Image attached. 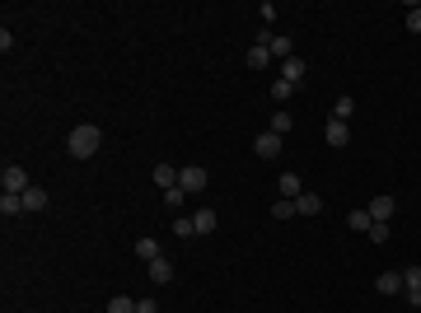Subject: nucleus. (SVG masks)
Segmentation results:
<instances>
[{
  "label": "nucleus",
  "mask_w": 421,
  "mask_h": 313,
  "mask_svg": "<svg viewBox=\"0 0 421 313\" xmlns=\"http://www.w3.org/2000/svg\"><path fill=\"white\" fill-rule=\"evenodd\" d=\"M99 145H104V127H94V122H84V127H71V136H66V150H71L75 159L99 155Z\"/></svg>",
  "instance_id": "f257e3e1"
},
{
  "label": "nucleus",
  "mask_w": 421,
  "mask_h": 313,
  "mask_svg": "<svg viewBox=\"0 0 421 313\" xmlns=\"http://www.w3.org/2000/svg\"><path fill=\"white\" fill-rule=\"evenodd\" d=\"M0 187H5V192H14V197H24L33 183H28V173L19 168V164H5V168H0Z\"/></svg>",
  "instance_id": "f03ea898"
},
{
  "label": "nucleus",
  "mask_w": 421,
  "mask_h": 313,
  "mask_svg": "<svg viewBox=\"0 0 421 313\" xmlns=\"http://www.w3.org/2000/svg\"><path fill=\"white\" fill-rule=\"evenodd\" d=\"M206 168H197V164H187V168H178V187H183L187 197H197V192H206Z\"/></svg>",
  "instance_id": "7ed1b4c3"
},
{
  "label": "nucleus",
  "mask_w": 421,
  "mask_h": 313,
  "mask_svg": "<svg viewBox=\"0 0 421 313\" xmlns=\"http://www.w3.org/2000/svg\"><path fill=\"white\" fill-rule=\"evenodd\" d=\"M323 136H328V145H333V150H346V145H351V127H346V122H337V117H328Z\"/></svg>",
  "instance_id": "20e7f679"
},
{
  "label": "nucleus",
  "mask_w": 421,
  "mask_h": 313,
  "mask_svg": "<svg viewBox=\"0 0 421 313\" xmlns=\"http://www.w3.org/2000/svg\"><path fill=\"white\" fill-rule=\"evenodd\" d=\"M402 299H407V304H421V266H407V271H402Z\"/></svg>",
  "instance_id": "39448f33"
},
{
  "label": "nucleus",
  "mask_w": 421,
  "mask_h": 313,
  "mask_svg": "<svg viewBox=\"0 0 421 313\" xmlns=\"http://www.w3.org/2000/svg\"><path fill=\"white\" fill-rule=\"evenodd\" d=\"M370 220H379V225H389V220H394V210H398V201L394 197H374V201H370Z\"/></svg>",
  "instance_id": "423d86ee"
},
{
  "label": "nucleus",
  "mask_w": 421,
  "mask_h": 313,
  "mask_svg": "<svg viewBox=\"0 0 421 313\" xmlns=\"http://www.w3.org/2000/svg\"><path fill=\"white\" fill-rule=\"evenodd\" d=\"M253 150H258V159H276L281 155V136H276V131H263V136L253 140Z\"/></svg>",
  "instance_id": "0eeeda50"
},
{
  "label": "nucleus",
  "mask_w": 421,
  "mask_h": 313,
  "mask_svg": "<svg viewBox=\"0 0 421 313\" xmlns=\"http://www.w3.org/2000/svg\"><path fill=\"white\" fill-rule=\"evenodd\" d=\"M145 276H150L155 286H169V281H173V262H169V258H155L150 266H145Z\"/></svg>",
  "instance_id": "6e6552de"
},
{
  "label": "nucleus",
  "mask_w": 421,
  "mask_h": 313,
  "mask_svg": "<svg viewBox=\"0 0 421 313\" xmlns=\"http://www.w3.org/2000/svg\"><path fill=\"white\" fill-rule=\"evenodd\" d=\"M215 225H220V215H215L210 206H202L197 215H192V229H197V234H215Z\"/></svg>",
  "instance_id": "1a4fd4ad"
},
{
  "label": "nucleus",
  "mask_w": 421,
  "mask_h": 313,
  "mask_svg": "<svg viewBox=\"0 0 421 313\" xmlns=\"http://www.w3.org/2000/svg\"><path fill=\"white\" fill-rule=\"evenodd\" d=\"M304 75H309V66H304L300 56H290V61H281V79H290L295 89H300V79H304Z\"/></svg>",
  "instance_id": "9d476101"
},
{
  "label": "nucleus",
  "mask_w": 421,
  "mask_h": 313,
  "mask_svg": "<svg viewBox=\"0 0 421 313\" xmlns=\"http://www.w3.org/2000/svg\"><path fill=\"white\" fill-rule=\"evenodd\" d=\"M243 61H248V71H267V66H272V47H263V42H253Z\"/></svg>",
  "instance_id": "9b49d317"
},
{
  "label": "nucleus",
  "mask_w": 421,
  "mask_h": 313,
  "mask_svg": "<svg viewBox=\"0 0 421 313\" xmlns=\"http://www.w3.org/2000/svg\"><path fill=\"white\" fill-rule=\"evenodd\" d=\"M374 290H379V295H402V271H384V276H374Z\"/></svg>",
  "instance_id": "f8f14e48"
},
{
  "label": "nucleus",
  "mask_w": 421,
  "mask_h": 313,
  "mask_svg": "<svg viewBox=\"0 0 421 313\" xmlns=\"http://www.w3.org/2000/svg\"><path fill=\"white\" fill-rule=\"evenodd\" d=\"M155 187H159V192L178 187V168H173V164H155Z\"/></svg>",
  "instance_id": "ddd939ff"
},
{
  "label": "nucleus",
  "mask_w": 421,
  "mask_h": 313,
  "mask_svg": "<svg viewBox=\"0 0 421 313\" xmlns=\"http://www.w3.org/2000/svg\"><path fill=\"white\" fill-rule=\"evenodd\" d=\"M276 192H281L286 201H295V197L304 192V187H300V173H281V178H276Z\"/></svg>",
  "instance_id": "4468645a"
},
{
  "label": "nucleus",
  "mask_w": 421,
  "mask_h": 313,
  "mask_svg": "<svg viewBox=\"0 0 421 313\" xmlns=\"http://www.w3.org/2000/svg\"><path fill=\"white\" fill-rule=\"evenodd\" d=\"M295 210H300V215H318V210H323V197H314V192H300V197H295Z\"/></svg>",
  "instance_id": "2eb2a0df"
},
{
  "label": "nucleus",
  "mask_w": 421,
  "mask_h": 313,
  "mask_svg": "<svg viewBox=\"0 0 421 313\" xmlns=\"http://www.w3.org/2000/svg\"><path fill=\"white\" fill-rule=\"evenodd\" d=\"M19 210H24V197H14V192H0V215H5V220H14Z\"/></svg>",
  "instance_id": "dca6fc26"
},
{
  "label": "nucleus",
  "mask_w": 421,
  "mask_h": 313,
  "mask_svg": "<svg viewBox=\"0 0 421 313\" xmlns=\"http://www.w3.org/2000/svg\"><path fill=\"white\" fill-rule=\"evenodd\" d=\"M136 258H141L145 266H150V262H155V258H164V253H159V243H155V238H136Z\"/></svg>",
  "instance_id": "f3484780"
},
{
  "label": "nucleus",
  "mask_w": 421,
  "mask_h": 313,
  "mask_svg": "<svg viewBox=\"0 0 421 313\" xmlns=\"http://www.w3.org/2000/svg\"><path fill=\"white\" fill-rule=\"evenodd\" d=\"M24 210H47V192H43V187H28L24 192Z\"/></svg>",
  "instance_id": "a211bd4d"
},
{
  "label": "nucleus",
  "mask_w": 421,
  "mask_h": 313,
  "mask_svg": "<svg viewBox=\"0 0 421 313\" xmlns=\"http://www.w3.org/2000/svg\"><path fill=\"white\" fill-rule=\"evenodd\" d=\"M346 225H351L356 234H370V225H374V220H370V210H351V215H346Z\"/></svg>",
  "instance_id": "6ab92c4d"
},
{
  "label": "nucleus",
  "mask_w": 421,
  "mask_h": 313,
  "mask_svg": "<svg viewBox=\"0 0 421 313\" xmlns=\"http://www.w3.org/2000/svg\"><path fill=\"white\" fill-rule=\"evenodd\" d=\"M272 56H276V61H290V56H295V42H290V38H272Z\"/></svg>",
  "instance_id": "aec40b11"
},
{
  "label": "nucleus",
  "mask_w": 421,
  "mask_h": 313,
  "mask_svg": "<svg viewBox=\"0 0 421 313\" xmlns=\"http://www.w3.org/2000/svg\"><path fill=\"white\" fill-rule=\"evenodd\" d=\"M290 215H300L295 201H286V197H281V201H272V220H290Z\"/></svg>",
  "instance_id": "412c9836"
},
{
  "label": "nucleus",
  "mask_w": 421,
  "mask_h": 313,
  "mask_svg": "<svg viewBox=\"0 0 421 313\" xmlns=\"http://www.w3.org/2000/svg\"><path fill=\"white\" fill-rule=\"evenodd\" d=\"M108 313H136V299H127V295H112V299H108Z\"/></svg>",
  "instance_id": "4be33fe9"
},
{
  "label": "nucleus",
  "mask_w": 421,
  "mask_h": 313,
  "mask_svg": "<svg viewBox=\"0 0 421 313\" xmlns=\"http://www.w3.org/2000/svg\"><path fill=\"white\" fill-rule=\"evenodd\" d=\"M351 112H356V99H337V103H333V117H337V122H351Z\"/></svg>",
  "instance_id": "5701e85b"
},
{
  "label": "nucleus",
  "mask_w": 421,
  "mask_h": 313,
  "mask_svg": "<svg viewBox=\"0 0 421 313\" xmlns=\"http://www.w3.org/2000/svg\"><path fill=\"white\" fill-rule=\"evenodd\" d=\"M290 127H295V122H290V112H286V108H281V112H272V131H276V136H286Z\"/></svg>",
  "instance_id": "b1692460"
},
{
  "label": "nucleus",
  "mask_w": 421,
  "mask_h": 313,
  "mask_svg": "<svg viewBox=\"0 0 421 313\" xmlns=\"http://www.w3.org/2000/svg\"><path fill=\"white\" fill-rule=\"evenodd\" d=\"M290 94H295V84H290V79H276V84H272V99H276V103H286Z\"/></svg>",
  "instance_id": "393cba45"
},
{
  "label": "nucleus",
  "mask_w": 421,
  "mask_h": 313,
  "mask_svg": "<svg viewBox=\"0 0 421 313\" xmlns=\"http://www.w3.org/2000/svg\"><path fill=\"white\" fill-rule=\"evenodd\" d=\"M183 201H187V192H183V187H169V192H164V206H169V210H178Z\"/></svg>",
  "instance_id": "a878e982"
},
{
  "label": "nucleus",
  "mask_w": 421,
  "mask_h": 313,
  "mask_svg": "<svg viewBox=\"0 0 421 313\" xmlns=\"http://www.w3.org/2000/svg\"><path fill=\"white\" fill-rule=\"evenodd\" d=\"M365 238H370V243H389V238H394V234H389V225H379V220H374Z\"/></svg>",
  "instance_id": "bb28decb"
},
{
  "label": "nucleus",
  "mask_w": 421,
  "mask_h": 313,
  "mask_svg": "<svg viewBox=\"0 0 421 313\" xmlns=\"http://www.w3.org/2000/svg\"><path fill=\"white\" fill-rule=\"evenodd\" d=\"M173 234H178V238H192V234H197V229H192V215H178V220H173Z\"/></svg>",
  "instance_id": "cd10ccee"
},
{
  "label": "nucleus",
  "mask_w": 421,
  "mask_h": 313,
  "mask_svg": "<svg viewBox=\"0 0 421 313\" xmlns=\"http://www.w3.org/2000/svg\"><path fill=\"white\" fill-rule=\"evenodd\" d=\"M407 33H421V5L412 10V14H407Z\"/></svg>",
  "instance_id": "c85d7f7f"
},
{
  "label": "nucleus",
  "mask_w": 421,
  "mask_h": 313,
  "mask_svg": "<svg viewBox=\"0 0 421 313\" xmlns=\"http://www.w3.org/2000/svg\"><path fill=\"white\" fill-rule=\"evenodd\" d=\"M136 313H159V309H155V299H136Z\"/></svg>",
  "instance_id": "c756f323"
}]
</instances>
